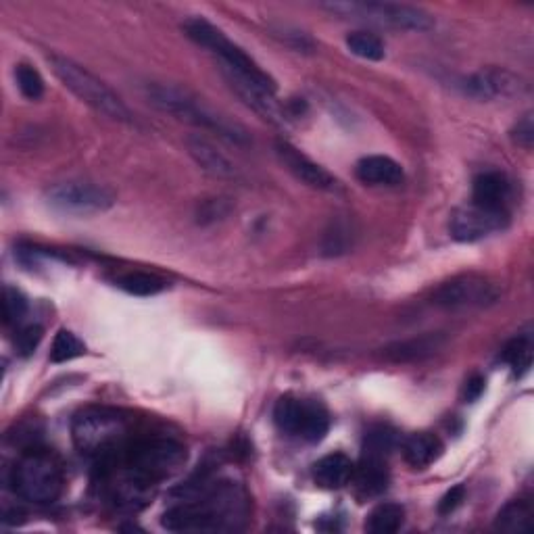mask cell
<instances>
[{"mask_svg": "<svg viewBox=\"0 0 534 534\" xmlns=\"http://www.w3.org/2000/svg\"><path fill=\"white\" fill-rule=\"evenodd\" d=\"M249 516V499L238 484L220 482L194 489L163 514V528L172 532L238 530Z\"/></svg>", "mask_w": 534, "mask_h": 534, "instance_id": "cell-1", "label": "cell"}, {"mask_svg": "<svg viewBox=\"0 0 534 534\" xmlns=\"http://www.w3.org/2000/svg\"><path fill=\"white\" fill-rule=\"evenodd\" d=\"M71 434L80 453L105 461L126 449L130 441V420L115 409L90 407L74 418Z\"/></svg>", "mask_w": 534, "mask_h": 534, "instance_id": "cell-2", "label": "cell"}, {"mask_svg": "<svg viewBox=\"0 0 534 534\" xmlns=\"http://www.w3.org/2000/svg\"><path fill=\"white\" fill-rule=\"evenodd\" d=\"M144 92H147V99L159 111H163L167 115H174L176 119L186 121V124L217 132L220 136L228 138L230 142H236V144L247 142V134L238 124H234V121H230L228 117L213 111L203 101H199L197 96H192L190 92H186L178 86L149 84Z\"/></svg>", "mask_w": 534, "mask_h": 534, "instance_id": "cell-3", "label": "cell"}, {"mask_svg": "<svg viewBox=\"0 0 534 534\" xmlns=\"http://www.w3.org/2000/svg\"><path fill=\"white\" fill-rule=\"evenodd\" d=\"M48 63H51L55 76L63 82V86L74 92L84 105L113 121H119V124H134V113L121 101V96L103 80L90 74L86 67L59 55L48 57Z\"/></svg>", "mask_w": 534, "mask_h": 534, "instance_id": "cell-4", "label": "cell"}, {"mask_svg": "<svg viewBox=\"0 0 534 534\" xmlns=\"http://www.w3.org/2000/svg\"><path fill=\"white\" fill-rule=\"evenodd\" d=\"M184 32L192 42L209 48L213 55L220 57L222 71H228V74H234L242 80H249L263 90L276 92V82L267 76L265 71L245 51H242L238 44L228 40L226 34L222 30H217L215 26H211L209 21L201 17L188 19L184 23Z\"/></svg>", "mask_w": 534, "mask_h": 534, "instance_id": "cell-5", "label": "cell"}, {"mask_svg": "<svg viewBox=\"0 0 534 534\" xmlns=\"http://www.w3.org/2000/svg\"><path fill=\"white\" fill-rule=\"evenodd\" d=\"M13 491L30 503L51 505L63 493V470L59 459L46 451L21 455L11 472Z\"/></svg>", "mask_w": 534, "mask_h": 534, "instance_id": "cell-6", "label": "cell"}, {"mask_svg": "<svg viewBox=\"0 0 534 534\" xmlns=\"http://www.w3.org/2000/svg\"><path fill=\"white\" fill-rule=\"evenodd\" d=\"M119 464L151 482L174 476L186 461V447L167 436H149L126 445L117 455Z\"/></svg>", "mask_w": 534, "mask_h": 534, "instance_id": "cell-7", "label": "cell"}, {"mask_svg": "<svg viewBox=\"0 0 534 534\" xmlns=\"http://www.w3.org/2000/svg\"><path fill=\"white\" fill-rule=\"evenodd\" d=\"M324 9L336 13L347 19L368 21L376 26L407 30V32H426L434 26V19L411 5L401 3H357V0H347V3H326Z\"/></svg>", "mask_w": 534, "mask_h": 534, "instance_id": "cell-8", "label": "cell"}, {"mask_svg": "<svg viewBox=\"0 0 534 534\" xmlns=\"http://www.w3.org/2000/svg\"><path fill=\"white\" fill-rule=\"evenodd\" d=\"M276 426L307 443H320L330 430V416L318 401L282 397L274 407Z\"/></svg>", "mask_w": 534, "mask_h": 534, "instance_id": "cell-9", "label": "cell"}, {"mask_svg": "<svg viewBox=\"0 0 534 534\" xmlns=\"http://www.w3.org/2000/svg\"><path fill=\"white\" fill-rule=\"evenodd\" d=\"M501 299V288L497 282L478 276L464 274L451 278L434 290L432 303L436 307L459 311V309H482L495 305Z\"/></svg>", "mask_w": 534, "mask_h": 534, "instance_id": "cell-10", "label": "cell"}, {"mask_svg": "<svg viewBox=\"0 0 534 534\" xmlns=\"http://www.w3.org/2000/svg\"><path fill=\"white\" fill-rule=\"evenodd\" d=\"M46 199L63 213H103L115 205V192L90 182H63L48 188Z\"/></svg>", "mask_w": 534, "mask_h": 534, "instance_id": "cell-11", "label": "cell"}, {"mask_svg": "<svg viewBox=\"0 0 534 534\" xmlns=\"http://www.w3.org/2000/svg\"><path fill=\"white\" fill-rule=\"evenodd\" d=\"M509 222L507 211L487 209L476 203H470L453 213L449 222V232L457 242H478L499 230Z\"/></svg>", "mask_w": 534, "mask_h": 534, "instance_id": "cell-12", "label": "cell"}, {"mask_svg": "<svg viewBox=\"0 0 534 534\" xmlns=\"http://www.w3.org/2000/svg\"><path fill=\"white\" fill-rule=\"evenodd\" d=\"M276 153L288 172L293 174L299 182H303L305 186L322 190V192L341 190V184H338V180L328 172V169H324L320 163H315L313 159H309L305 153H301L290 142L280 140L276 144Z\"/></svg>", "mask_w": 534, "mask_h": 534, "instance_id": "cell-13", "label": "cell"}, {"mask_svg": "<svg viewBox=\"0 0 534 534\" xmlns=\"http://www.w3.org/2000/svg\"><path fill=\"white\" fill-rule=\"evenodd\" d=\"M461 86H464L466 94L480 101L509 99V96L522 94L528 88L522 78L505 69H482L478 74L466 78Z\"/></svg>", "mask_w": 534, "mask_h": 534, "instance_id": "cell-14", "label": "cell"}, {"mask_svg": "<svg viewBox=\"0 0 534 534\" xmlns=\"http://www.w3.org/2000/svg\"><path fill=\"white\" fill-rule=\"evenodd\" d=\"M388 457L361 453L359 466H355L351 482L355 484V491L359 499H374L380 497L388 489Z\"/></svg>", "mask_w": 534, "mask_h": 534, "instance_id": "cell-15", "label": "cell"}, {"mask_svg": "<svg viewBox=\"0 0 534 534\" xmlns=\"http://www.w3.org/2000/svg\"><path fill=\"white\" fill-rule=\"evenodd\" d=\"M186 149L190 153V157L197 161V165L207 172L213 178H220V180H234L238 178V172L234 163L220 151L215 149L213 144L203 138V136H188L186 138Z\"/></svg>", "mask_w": 534, "mask_h": 534, "instance_id": "cell-16", "label": "cell"}, {"mask_svg": "<svg viewBox=\"0 0 534 534\" xmlns=\"http://www.w3.org/2000/svg\"><path fill=\"white\" fill-rule=\"evenodd\" d=\"M509 199H512V184L505 174L482 172L476 176L472 186V203L487 209L507 211Z\"/></svg>", "mask_w": 534, "mask_h": 534, "instance_id": "cell-17", "label": "cell"}, {"mask_svg": "<svg viewBox=\"0 0 534 534\" xmlns=\"http://www.w3.org/2000/svg\"><path fill=\"white\" fill-rule=\"evenodd\" d=\"M355 176L361 184L368 186H399L405 180L403 167L395 159L384 155H370L359 159Z\"/></svg>", "mask_w": 534, "mask_h": 534, "instance_id": "cell-18", "label": "cell"}, {"mask_svg": "<svg viewBox=\"0 0 534 534\" xmlns=\"http://www.w3.org/2000/svg\"><path fill=\"white\" fill-rule=\"evenodd\" d=\"M443 443L436 434L432 432H416L409 434L401 445V453L405 464L414 470H426L443 455Z\"/></svg>", "mask_w": 534, "mask_h": 534, "instance_id": "cell-19", "label": "cell"}, {"mask_svg": "<svg viewBox=\"0 0 534 534\" xmlns=\"http://www.w3.org/2000/svg\"><path fill=\"white\" fill-rule=\"evenodd\" d=\"M353 472V461L345 453H330L313 466V480L326 491H338L351 482Z\"/></svg>", "mask_w": 534, "mask_h": 534, "instance_id": "cell-20", "label": "cell"}, {"mask_svg": "<svg viewBox=\"0 0 534 534\" xmlns=\"http://www.w3.org/2000/svg\"><path fill=\"white\" fill-rule=\"evenodd\" d=\"M443 347V336L441 334H424L420 338H409V341L395 343L391 347L384 349V357L405 363V361H418L424 357L434 355Z\"/></svg>", "mask_w": 534, "mask_h": 534, "instance_id": "cell-21", "label": "cell"}, {"mask_svg": "<svg viewBox=\"0 0 534 534\" xmlns=\"http://www.w3.org/2000/svg\"><path fill=\"white\" fill-rule=\"evenodd\" d=\"M532 518H534L532 503L526 499H516L509 501L497 514L495 528L503 532H530Z\"/></svg>", "mask_w": 534, "mask_h": 534, "instance_id": "cell-22", "label": "cell"}, {"mask_svg": "<svg viewBox=\"0 0 534 534\" xmlns=\"http://www.w3.org/2000/svg\"><path fill=\"white\" fill-rule=\"evenodd\" d=\"M405 522V509L399 503H380L368 516L366 530L372 534H393Z\"/></svg>", "mask_w": 534, "mask_h": 534, "instance_id": "cell-23", "label": "cell"}, {"mask_svg": "<svg viewBox=\"0 0 534 534\" xmlns=\"http://www.w3.org/2000/svg\"><path fill=\"white\" fill-rule=\"evenodd\" d=\"M115 284L134 297H155L165 290V280L149 272H128L115 278Z\"/></svg>", "mask_w": 534, "mask_h": 534, "instance_id": "cell-24", "label": "cell"}, {"mask_svg": "<svg viewBox=\"0 0 534 534\" xmlns=\"http://www.w3.org/2000/svg\"><path fill=\"white\" fill-rule=\"evenodd\" d=\"M501 359L512 368L516 378H522L530 372L532 366V341L530 336H516L509 341L501 353Z\"/></svg>", "mask_w": 534, "mask_h": 534, "instance_id": "cell-25", "label": "cell"}, {"mask_svg": "<svg viewBox=\"0 0 534 534\" xmlns=\"http://www.w3.org/2000/svg\"><path fill=\"white\" fill-rule=\"evenodd\" d=\"M347 46L349 51L361 59L368 61H382L386 51H384V42L370 32H353L347 36Z\"/></svg>", "mask_w": 534, "mask_h": 534, "instance_id": "cell-26", "label": "cell"}, {"mask_svg": "<svg viewBox=\"0 0 534 534\" xmlns=\"http://www.w3.org/2000/svg\"><path fill=\"white\" fill-rule=\"evenodd\" d=\"M86 353V345L80 341V338L69 332V330H59L55 341H53V349H51V359L55 363H65L71 361L76 357H82Z\"/></svg>", "mask_w": 534, "mask_h": 534, "instance_id": "cell-27", "label": "cell"}, {"mask_svg": "<svg viewBox=\"0 0 534 534\" xmlns=\"http://www.w3.org/2000/svg\"><path fill=\"white\" fill-rule=\"evenodd\" d=\"M15 82L21 90V94L26 96V99L30 101H38L40 96L44 94V80L42 76L38 74V71L28 65V63H19L15 67Z\"/></svg>", "mask_w": 534, "mask_h": 534, "instance_id": "cell-28", "label": "cell"}, {"mask_svg": "<svg viewBox=\"0 0 534 534\" xmlns=\"http://www.w3.org/2000/svg\"><path fill=\"white\" fill-rule=\"evenodd\" d=\"M397 443V436L395 432L388 428V426H374L368 434H366V441H363V453H374V455H382L388 457L391 451L395 449Z\"/></svg>", "mask_w": 534, "mask_h": 534, "instance_id": "cell-29", "label": "cell"}, {"mask_svg": "<svg viewBox=\"0 0 534 534\" xmlns=\"http://www.w3.org/2000/svg\"><path fill=\"white\" fill-rule=\"evenodd\" d=\"M28 313V301L23 297L17 288L5 286V297H3V318L7 326H17L23 315Z\"/></svg>", "mask_w": 534, "mask_h": 534, "instance_id": "cell-30", "label": "cell"}, {"mask_svg": "<svg viewBox=\"0 0 534 534\" xmlns=\"http://www.w3.org/2000/svg\"><path fill=\"white\" fill-rule=\"evenodd\" d=\"M349 242H351V230L347 224L336 222L332 224V228L326 232L324 238V253L326 255H341L347 253L349 249Z\"/></svg>", "mask_w": 534, "mask_h": 534, "instance_id": "cell-31", "label": "cell"}, {"mask_svg": "<svg viewBox=\"0 0 534 534\" xmlns=\"http://www.w3.org/2000/svg\"><path fill=\"white\" fill-rule=\"evenodd\" d=\"M42 328L38 324H32V326H26V328H21L15 336V349L19 355L23 357H28L36 351V347L40 345L42 341Z\"/></svg>", "mask_w": 534, "mask_h": 534, "instance_id": "cell-32", "label": "cell"}, {"mask_svg": "<svg viewBox=\"0 0 534 534\" xmlns=\"http://www.w3.org/2000/svg\"><path fill=\"white\" fill-rule=\"evenodd\" d=\"M228 213H230V205L224 199H211L199 207V222L209 224V222L224 220Z\"/></svg>", "mask_w": 534, "mask_h": 534, "instance_id": "cell-33", "label": "cell"}, {"mask_svg": "<svg viewBox=\"0 0 534 534\" xmlns=\"http://www.w3.org/2000/svg\"><path fill=\"white\" fill-rule=\"evenodd\" d=\"M514 140L520 144L522 149L530 151L532 149V140H534V126H532V115H524L520 121H518V126L514 130Z\"/></svg>", "mask_w": 534, "mask_h": 534, "instance_id": "cell-34", "label": "cell"}, {"mask_svg": "<svg viewBox=\"0 0 534 534\" xmlns=\"http://www.w3.org/2000/svg\"><path fill=\"white\" fill-rule=\"evenodd\" d=\"M464 497H466V489L461 487V484H457V487H453V489L443 497V501H441V505H439V512H441V514H451L453 509H457V507L461 505V501H464Z\"/></svg>", "mask_w": 534, "mask_h": 534, "instance_id": "cell-35", "label": "cell"}, {"mask_svg": "<svg viewBox=\"0 0 534 534\" xmlns=\"http://www.w3.org/2000/svg\"><path fill=\"white\" fill-rule=\"evenodd\" d=\"M484 384H487V382H484L482 376H472V378H468V382H466V386H464V401H466V403H474V401H478L480 395L484 393Z\"/></svg>", "mask_w": 534, "mask_h": 534, "instance_id": "cell-36", "label": "cell"}]
</instances>
